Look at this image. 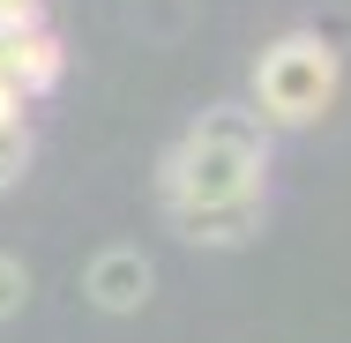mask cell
I'll return each instance as SVG.
<instances>
[{
  "label": "cell",
  "mask_w": 351,
  "mask_h": 343,
  "mask_svg": "<svg viewBox=\"0 0 351 343\" xmlns=\"http://www.w3.org/2000/svg\"><path fill=\"white\" fill-rule=\"evenodd\" d=\"M262 179H269V157H247V149H217V142L180 135L157 164V202H262Z\"/></svg>",
  "instance_id": "2"
},
{
  "label": "cell",
  "mask_w": 351,
  "mask_h": 343,
  "mask_svg": "<svg viewBox=\"0 0 351 343\" xmlns=\"http://www.w3.org/2000/svg\"><path fill=\"white\" fill-rule=\"evenodd\" d=\"M149 254L142 246H97L90 254V269H82V291H90V306H105V314H142V298H149Z\"/></svg>",
  "instance_id": "3"
},
{
  "label": "cell",
  "mask_w": 351,
  "mask_h": 343,
  "mask_svg": "<svg viewBox=\"0 0 351 343\" xmlns=\"http://www.w3.org/2000/svg\"><path fill=\"white\" fill-rule=\"evenodd\" d=\"M0 127H30V97H23L8 75H0Z\"/></svg>",
  "instance_id": "9"
},
{
  "label": "cell",
  "mask_w": 351,
  "mask_h": 343,
  "mask_svg": "<svg viewBox=\"0 0 351 343\" xmlns=\"http://www.w3.org/2000/svg\"><path fill=\"white\" fill-rule=\"evenodd\" d=\"M30 306V269H23V254H0V321H15Z\"/></svg>",
  "instance_id": "8"
},
{
  "label": "cell",
  "mask_w": 351,
  "mask_h": 343,
  "mask_svg": "<svg viewBox=\"0 0 351 343\" xmlns=\"http://www.w3.org/2000/svg\"><path fill=\"white\" fill-rule=\"evenodd\" d=\"M344 90V53L322 30H284L277 45H262L254 60V112L262 127H314Z\"/></svg>",
  "instance_id": "1"
},
{
  "label": "cell",
  "mask_w": 351,
  "mask_h": 343,
  "mask_svg": "<svg viewBox=\"0 0 351 343\" xmlns=\"http://www.w3.org/2000/svg\"><path fill=\"white\" fill-rule=\"evenodd\" d=\"M165 224L187 246H247L262 231V202H172Z\"/></svg>",
  "instance_id": "5"
},
{
  "label": "cell",
  "mask_w": 351,
  "mask_h": 343,
  "mask_svg": "<svg viewBox=\"0 0 351 343\" xmlns=\"http://www.w3.org/2000/svg\"><path fill=\"white\" fill-rule=\"evenodd\" d=\"M30 157H38V142H30V127H0V194L30 172Z\"/></svg>",
  "instance_id": "7"
},
{
  "label": "cell",
  "mask_w": 351,
  "mask_h": 343,
  "mask_svg": "<svg viewBox=\"0 0 351 343\" xmlns=\"http://www.w3.org/2000/svg\"><path fill=\"white\" fill-rule=\"evenodd\" d=\"M0 75H8L23 97H45V90H60L68 53H60V38H53L45 23H23V30H0Z\"/></svg>",
  "instance_id": "4"
},
{
  "label": "cell",
  "mask_w": 351,
  "mask_h": 343,
  "mask_svg": "<svg viewBox=\"0 0 351 343\" xmlns=\"http://www.w3.org/2000/svg\"><path fill=\"white\" fill-rule=\"evenodd\" d=\"M195 142H217V149H247V157H269V127H262V112L254 105H210L195 127Z\"/></svg>",
  "instance_id": "6"
}]
</instances>
